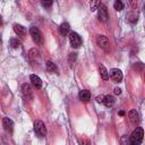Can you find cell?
Here are the masks:
<instances>
[{
  "instance_id": "25",
  "label": "cell",
  "mask_w": 145,
  "mask_h": 145,
  "mask_svg": "<svg viewBox=\"0 0 145 145\" xmlns=\"http://www.w3.org/2000/svg\"><path fill=\"white\" fill-rule=\"evenodd\" d=\"M113 92H114V94H116V95H119V94L121 93V89H120L119 87H116V88L113 89Z\"/></svg>"
},
{
  "instance_id": "3",
  "label": "cell",
  "mask_w": 145,
  "mask_h": 145,
  "mask_svg": "<svg viewBox=\"0 0 145 145\" xmlns=\"http://www.w3.org/2000/svg\"><path fill=\"white\" fill-rule=\"evenodd\" d=\"M29 34L33 39V41L36 43V44H41L42 43V34H41V31L35 27V26H32L31 29H29Z\"/></svg>"
},
{
  "instance_id": "19",
  "label": "cell",
  "mask_w": 145,
  "mask_h": 145,
  "mask_svg": "<svg viewBox=\"0 0 145 145\" xmlns=\"http://www.w3.org/2000/svg\"><path fill=\"white\" fill-rule=\"evenodd\" d=\"M113 7L117 11H121L123 9V3L121 2V0H116L114 3H113Z\"/></svg>"
},
{
  "instance_id": "17",
  "label": "cell",
  "mask_w": 145,
  "mask_h": 145,
  "mask_svg": "<svg viewBox=\"0 0 145 145\" xmlns=\"http://www.w3.org/2000/svg\"><path fill=\"white\" fill-rule=\"evenodd\" d=\"M46 70L49 71V72H57L58 71V68H57V66L52 62V61H46Z\"/></svg>"
},
{
  "instance_id": "4",
  "label": "cell",
  "mask_w": 145,
  "mask_h": 145,
  "mask_svg": "<svg viewBox=\"0 0 145 145\" xmlns=\"http://www.w3.org/2000/svg\"><path fill=\"white\" fill-rule=\"evenodd\" d=\"M34 130L35 133L40 136V137H43L46 135V128H45V125L43 123V121L41 120H36L34 122Z\"/></svg>"
},
{
  "instance_id": "15",
  "label": "cell",
  "mask_w": 145,
  "mask_h": 145,
  "mask_svg": "<svg viewBox=\"0 0 145 145\" xmlns=\"http://www.w3.org/2000/svg\"><path fill=\"white\" fill-rule=\"evenodd\" d=\"M99 70H100V75H101L102 79L103 80H108L109 79V71H108V69L103 65H100L99 66Z\"/></svg>"
},
{
  "instance_id": "23",
  "label": "cell",
  "mask_w": 145,
  "mask_h": 145,
  "mask_svg": "<svg viewBox=\"0 0 145 145\" xmlns=\"http://www.w3.org/2000/svg\"><path fill=\"white\" fill-rule=\"evenodd\" d=\"M52 1H53V0H41L42 6H43V7H45V8L50 7V6L52 5Z\"/></svg>"
},
{
  "instance_id": "16",
  "label": "cell",
  "mask_w": 145,
  "mask_h": 145,
  "mask_svg": "<svg viewBox=\"0 0 145 145\" xmlns=\"http://www.w3.org/2000/svg\"><path fill=\"white\" fill-rule=\"evenodd\" d=\"M103 103H104L105 106L111 108V106L114 104V97H113L112 95H105V96L103 97Z\"/></svg>"
},
{
  "instance_id": "24",
  "label": "cell",
  "mask_w": 145,
  "mask_h": 145,
  "mask_svg": "<svg viewBox=\"0 0 145 145\" xmlns=\"http://www.w3.org/2000/svg\"><path fill=\"white\" fill-rule=\"evenodd\" d=\"M129 3H130V6H131L133 9H136V7H137V0H129Z\"/></svg>"
},
{
  "instance_id": "9",
  "label": "cell",
  "mask_w": 145,
  "mask_h": 145,
  "mask_svg": "<svg viewBox=\"0 0 145 145\" xmlns=\"http://www.w3.org/2000/svg\"><path fill=\"white\" fill-rule=\"evenodd\" d=\"M22 91H23V94L26 99H32V87L29 84L25 83L22 85Z\"/></svg>"
},
{
  "instance_id": "14",
  "label": "cell",
  "mask_w": 145,
  "mask_h": 145,
  "mask_svg": "<svg viewBox=\"0 0 145 145\" xmlns=\"http://www.w3.org/2000/svg\"><path fill=\"white\" fill-rule=\"evenodd\" d=\"M78 96H79V99H80L83 102H88V101L91 100V93H89L88 91H86V89L80 91L79 94H78Z\"/></svg>"
},
{
  "instance_id": "8",
  "label": "cell",
  "mask_w": 145,
  "mask_h": 145,
  "mask_svg": "<svg viewBox=\"0 0 145 145\" xmlns=\"http://www.w3.org/2000/svg\"><path fill=\"white\" fill-rule=\"evenodd\" d=\"M2 126H3L5 130H7V131H12V129H14V121H12L11 119L5 117L3 120H2Z\"/></svg>"
},
{
  "instance_id": "1",
  "label": "cell",
  "mask_w": 145,
  "mask_h": 145,
  "mask_svg": "<svg viewBox=\"0 0 145 145\" xmlns=\"http://www.w3.org/2000/svg\"><path fill=\"white\" fill-rule=\"evenodd\" d=\"M143 136H144V131L142 127H137L130 135L129 137V143L131 145H139L143 142Z\"/></svg>"
},
{
  "instance_id": "21",
  "label": "cell",
  "mask_w": 145,
  "mask_h": 145,
  "mask_svg": "<svg viewBox=\"0 0 145 145\" xmlns=\"http://www.w3.org/2000/svg\"><path fill=\"white\" fill-rule=\"evenodd\" d=\"M10 45H11L14 49H17V48H19L20 42H19L17 39H10Z\"/></svg>"
},
{
  "instance_id": "10",
  "label": "cell",
  "mask_w": 145,
  "mask_h": 145,
  "mask_svg": "<svg viewBox=\"0 0 145 145\" xmlns=\"http://www.w3.org/2000/svg\"><path fill=\"white\" fill-rule=\"evenodd\" d=\"M128 117H129L130 122L134 123V125H136L139 121V114H138V112L136 110H130L129 113H128Z\"/></svg>"
},
{
  "instance_id": "6",
  "label": "cell",
  "mask_w": 145,
  "mask_h": 145,
  "mask_svg": "<svg viewBox=\"0 0 145 145\" xmlns=\"http://www.w3.org/2000/svg\"><path fill=\"white\" fill-rule=\"evenodd\" d=\"M109 77L114 82V83H120L122 80V72L118 68H112L109 71Z\"/></svg>"
},
{
  "instance_id": "18",
  "label": "cell",
  "mask_w": 145,
  "mask_h": 145,
  "mask_svg": "<svg viewBox=\"0 0 145 145\" xmlns=\"http://www.w3.org/2000/svg\"><path fill=\"white\" fill-rule=\"evenodd\" d=\"M100 5H101V0H91L89 1V8H91L92 11L97 10V8H99Z\"/></svg>"
},
{
  "instance_id": "12",
  "label": "cell",
  "mask_w": 145,
  "mask_h": 145,
  "mask_svg": "<svg viewBox=\"0 0 145 145\" xmlns=\"http://www.w3.org/2000/svg\"><path fill=\"white\" fill-rule=\"evenodd\" d=\"M29 79H31V82H32V84H33V86H34L35 88H41V87H42V80H41V78H40L39 76H36V75H31V76H29Z\"/></svg>"
},
{
  "instance_id": "2",
  "label": "cell",
  "mask_w": 145,
  "mask_h": 145,
  "mask_svg": "<svg viewBox=\"0 0 145 145\" xmlns=\"http://www.w3.org/2000/svg\"><path fill=\"white\" fill-rule=\"evenodd\" d=\"M68 37H69L70 45H71L72 48L78 49V48L82 45V39H80V36H79L76 32H69Z\"/></svg>"
},
{
  "instance_id": "11",
  "label": "cell",
  "mask_w": 145,
  "mask_h": 145,
  "mask_svg": "<svg viewBox=\"0 0 145 145\" xmlns=\"http://www.w3.org/2000/svg\"><path fill=\"white\" fill-rule=\"evenodd\" d=\"M14 31H15V33L18 35V36H22V37H24L25 35H26V28L24 27V26H22V25H18V24H15L14 25Z\"/></svg>"
},
{
  "instance_id": "22",
  "label": "cell",
  "mask_w": 145,
  "mask_h": 145,
  "mask_svg": "<svg viewBox=\"0 0 145 145\" xmlns=\"http://www.w3.org/2000/svg\"><path fill=\"white\" fill-rule=\"evenodd\" d=\"M76 57H77V56H76V53H70V54H69V59H68V60H69V63H70V66H72V63L75 62V60H76Z\"/></svg>"
},
{
  "instance_id": "20",
  "label": "cell",
  "mask_w": 145,
  "mask_h": 145,
  "mask_svg": "<svg viewBox=\"0 0 145 145\" xmlns=\"http://www.w3.org/2000/svg\"><path fill=\"white\" fill-rule=\"evenodd\" d=\"M39 50H36V49H32L31 51H29V57L35 61L36 60V58H39Z\"/></svg>"
},
{
  "instance_id": "28",
  "label": "cell",
  "mask_w": 145,
  "mask_h": 145,
  "mask_svg": "<svg viewBox=\"0 0 145 145\" xmlns=\"http://www.w3.org/2000/svg\"><path fill=\"white\" fill-rule=\"evenodd\" d=\"M1 24H2V20H1V18H0V25H1Z\"/></svg>"
},
{
  "instance_id": "27",
  "label": "cell",
  "mask_w": 145,
  "mask_h": 145,
  "mask_svg": "<svg viewBox=\"0 0 145 145\" xmlns=\"http://www.w3.org/2000/svg\"><path fill=\"white\" fill-rule=\"evenodd\" d=\"M119 114H120V116H125V112H123V111H120Z\"/></svg>"
},
{
  "instance_id": "13",
  "label": "cell",
  "mask_w": 145,
  "mask_h": 145,
  "mask_svg": "<svg viewBox=\"0 0 145 145\" xmlns=\"http://www.w3.org/2000/svg\"><path fill=\"white\" fill-rule=\"evenodd\" d=\"M70 32V26L68 23H62L60 26H59V33L62 35V36H66L67 34H69Z\"/></svg>"
},
{
  "instance_id": "7",
  "label": "cell",
  "mask_w": 145,
  "mask_h": 145,
  "mask_svg": "<svg viewBox=\"0 0 145 145\" xmlns=\"http://www.w3.org/2000/svg\"><path fill=\"white\" fill-rule=\"evenodd\" d=\"M97 17L100 19V22L102 23H105L109 18V15H108V10H106V7L104 5H100L99 8H97Z\"/></svg>"
},
{
  "instance_id": "5",
  "label": "cell",
  "mask_w": 145,
  "mask_h": 145,
  "mask_svg": "<svg viewBox=\"0 0 145 145\" xmlns=\"http://www.w3.org/2000/svg\"><path fill=\"white\" fill-rule=\"evenodd\" d=\"M96 42H97V45H99L102 50H104L105 52L109 51V49H110V43H109V40H108L106 36H104V35H99L97 39H96Z\"/></svg>"
},
{
  "instance_id": "26",
  "label": "cell",
  "mask_w": 145,
  "mask_h": 145,
  "mask_svg": "<svg viewBox=\"0 0 145 145\" xmlns=\"http://www.w3.org/2000/svg\"><path fill=\"white\" fill-rule=\"evenodd\" d=\"M103 97H104L103 95H100V96H97V97H96V101L101 103V102H103Z\"/></svg>"
}]
</instances>
